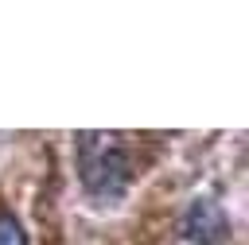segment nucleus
<instances>
[{
  "mask_svg": "<svg viewBox=\"0 0 249 245\" xmlns=\"http://www.w3.org/2000/svg\"><path fill=\"white\" fill-rule=\"evenodd\" d=\"M78 175L93 198H117L132 179V163H128L121 136L82 132L78 136Z\"/></svg>",
  "mask_w": 249,
  "mask_h": 245,
  "instance_id": "1",
  "label": "nucleus"
},
{
  "mask_svg": "<svg viewBox=\"0 0 249 245\" xmlns=\"http://www.w3.org/2000/svg\"><path fill=\"white\" fill-rule=\"evenodd\" d=\"M0 245H27V233L12 214H0Z\"/></svg>",
  "mask_w": 249,
  "mask_h": 245,
  "instance_id": "3",
  "label": "nucleus"
},
{
  "mask_svg": "<svg viewBox=\"0 0 249 245\" xmlns=\"http://www.w3.org/2000/svg\"><path fill=\"white\" fill-rule=\"evenodd\" d=\"M179 233H183L191 245H218V241L230 233V218L218 210V202H210V198H195V202L183 210Z\"/></svg>",
  "mask_w": 249,
  "mask_h": 245,
  "instance_id": "2",
  "label": "nucleus"
}]
</instances>
